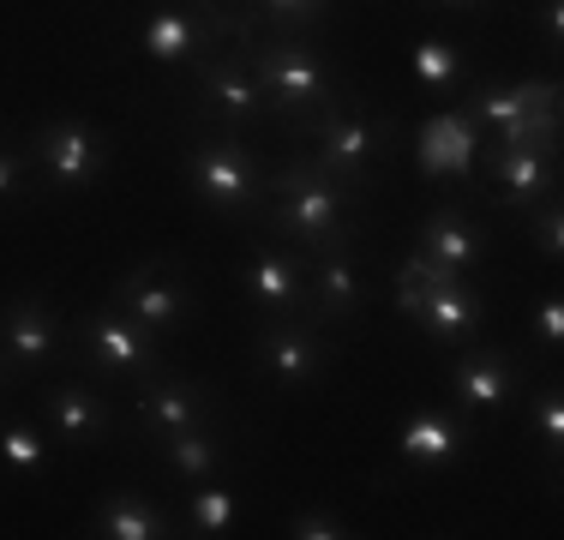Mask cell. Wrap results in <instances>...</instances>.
<instances>
[{
    "label": "cell",
    "mask_w": 564,
    "mask_h": 540,
    "mask_svg": "<svg viewBox=\"0 0 564 540\" xmlns=\"http://www.w3.org/2000/svg\"><path fill=\"white\" fill-rule=\"evenodd\" d=\"M240 19L252 24H271L276 36H313L318 24L330 19V0H252Z\"/></svg>",
    "instance_id": "obj_24"
},
{
    "label": "cell",
    "mask_w": 564,
    "mask_h": 540,
    "mask_svg": "<svg viewBox=\"0 0 564 540\" xmlns=\"http://www.w3.org/2000/svg\"><path fill=\"white\" fill-rule=\"evenodd\" d=\"M541 24H546V48H564V0H541Z\"/></svg>",
    "instance_id": "obj_32"
},
{
    "label": "cell",
    "mask_w": 564,
    "mask_h": 540,
    "mask_svg": "<svg viewBox=\"0 0 564 540\" xmlns=\"http://www.w3.org/2000/svg\"><path fill=\"white\" fill-rule=\"evenodd\" d=\"M289 540H355V529L337 517V510H325V505H306L301 517L289 522Z\"/></svg>",
    "instance_id": "obj_30"
},
{
    "label": "cell",
    "mask_w": 564,
    "mask_h": 540,
    "mask_svg": "<svg viewBox=\"0 0 564 540\" xmlns=\"http://www.w3.org/2000/svg\"><path fill=\"white\" fill-rule=\"evenodd\" d=\"M193 127H223V132H282L271 97L259 90V78L247 73L240 48H210L205 61L193 66V108H186Z\"/></svg>",
    "instance_id": "obj_5"
},
{
    "label": "cell",
    "mask_w": 564,
    "mask_h": 540,
    "mask_svg": "<svg viewBox=\"0 0 564 540\" xmlns=\"http://www.w3.org/2000/svg\"><path fill=\"white\" fill-rule=\"evenodd\" d=\"M240 43V61H247V73L259 78V90L271 97L276 120L289 139H306L313 132V120L325 115L330 102H337V73L325 66V54L313 48V36H235Z\"/></svg>",
    "instance_id": "obj_2"
},
{
    "label": "cell",
    "mask_w": 564,
    "mask_h": 540,
    "mask_svg": "<svg viewBox=\"0 0 564 540\" xmlns=\"http://www.w3.org/2000/svg\"><path fill=\"white\" fill-rule=\"evenodd\" d=\"M426 7H451V12H475V7H492V0H426Z\"/></svg>",
    "instance_id": "obj_33"
},
{
    "label": "cell",
    "mask_w": 564,
    "mask_h": 540,
    "mask_svg": "<svg viewBox=\"0 0 564 540\" xmlns=\"http://www.w3.org/2000/svg\"><path fill=\"white\" fill-rule=\"evenodd\" d=\"M355 247H360V235H337V240H325V247L301 252L306 259V318H313L318 331L348 324L367 306V277H360Z\"/></svg>",
    "instance_id": "obj_10"
},
{
    "label": "cell",
    "mask_w": 564,
    "mask_h": 540,
    "mask_svg": "<svg viewBox=\"0 0 564 540\" xmlns=\"http://www.w3.org/2000/svg\"><path fill=\"white\" fill-rule=\"evenodd\" d=\"M24 198H31V151L0 139V210L24 205Z\"/></svg>",
    "instance_id": "obj_29"
},
{
    "label": "cell",
    "mask_w": 564,
    "mask_h": 540,
    "mask_svg": "<svg viewBox=\"0 0 564 540\" xmlns=\"http://www.w3.org/2000/svg\"><path fill=\"white\" fill-rule=\"evenodd\" d=\"M492 181H499V210L529 216L541 198L558 193V151H534V144H492Z\"/></svg>",
    "instance_id": "obj_17"
},
{
    "label": "cell",
    "mask_w": 564,
    "mask_h": 540,
    "mask_svg": "<svg viewBox=\"0 0 564 540\" xmlns=\"http://www.w3.org/2000/svg\"><path fill=\"white\" fill-rule=\"evenodd\" d=\"M456 78H463V54H456V43H445V36H421L414 43V85L421 90H456Z\"/></svg>",
    "instance_id": "obj_25"
},
{
    "label": "cell",
    "mask_w": 564,
    "mask_h": 540,
    "mask_svg": "<svg viewBox=\"0 0 564 540\" xmlns=\"http://www.w3.org/2000/svg\"><path fill=\"white\" fill-rule=\"evenodd\" d=\"M217 390L205 378H181V372H156L144 378V397H139V426L151 439H169V432H186V426H217Z\"/></svg>",
    "instance_id": "obj_14"
},
{
    "label": "cell",
    "mask_w": 564,
    "mask_h": 540,
    "mask_svg": "<svg viewBox=\"0 0 564 540\" xmlns=\"http://www.w3.org/2000/svg\"><path fill=\"white\" fill-rule=\"evenodd\" d=\"M109 156H115L109 132L78 120V115L43 120V127L31 132V169L43 174L55 193H85V186H97L102 174H109Z\"/></svg>",
    "instance_id": "obj_8"
},
{
    "label": "cell",
    "mask_w": 564,
    "mask_h": 540,
    "mask_svg": "<svg viewBox=\"0 0 564 540\" xmlns=\"http://www.w3.org/2000/svg\"><path fill=\"white\" fill-rule=\"evenodd\" d=\"M90 534L97 540H169V517L151 505L144 493H115L97 505V517H90Z\"/></svg>",
    "instance_id": "obj_21"
},
{
    "label": "cell",
    "mask_w": 564,
    "mask_h": 540,
    "mask_svg": "<svg viewBox=\"0 0 564 540\" xmlns=\"http://www.w3.org/2000/svg\"><path fill=\"white\" fill-rule=\"evenodd\" d=\"M109 306H120L139 331L169 336V331H181V324H186V313H193V289H186V277L169 259H151V264L127 270V277L115 282Z\"/></svg>",
    "instance_id": "obj_11"
},
{
    "label": "cell",
    "mask_w": 564,
    "mask_h": 540,
    "mask_svg": "<svg viewBox=\"0 0 564 540\" xmlns=\"http://www.w3.org/2000/svg\"><path fill=\"white\" fill-rule=\"evenodd\" d=\"M529 240H534V252L541 259H564V198L553 193V198H541V205L529 210Z\"/></svg>",
    "instance_id": "obj_27"
},
{
    "label": "cell",
    "mask_w": 564,
    "mask_h": 540,
    "mask_svg": "<svg viewBox=\"0 0 564 540\" xmlns=\"http://www.w3.org/2000/svg\"><path fill=\"white\" fill-rule=\"evenodd\" d=\"M397 313L421 336H433V343L463 348L468 336L480 331V318H487V301L468 289V277H445V270H433L421 252H409L397 270Z\"/></svg>",
    "instance_id": "obj_6"
},
{
    "label": "cell",
    "mask_w": 564,
    "mask_h": 540,
    "mask_svg": "<svg viewBox=\"0 0 564 540\" xmlns=\"http://www.w3.org/2000/svg\"><path fill=\"white\" fill-rule=\"evenodd\" d=\"M360 198L343 181H330L313 156H289L282 169H264V210L259 223L294 252H313L337 235H360Z\"/></svg>",
    "instance_id": "obj_1"
},
{
    "label": "cell",
    "mask_w": 564,
    "mask_h": 540,
    "mask_svg": "<svg viewBox=\"0 0 564 540\" xmlns=\"http://www.w3.org/2000/svg\"><path fill=\"white\" fill-rule=\"evenodd\" d=\"M463 444H468V426L445 409H414L397 432V456L414 468H445L463 456Z\"/></svg>",
    "instance_id": "obj_20"
},
{
    "label": "cell",
    "mask_w": 564,
    "mask_h": 540,
    "mask_svg": "<svg viewBox=\"0 0 564 540\" xmlns=\"http://www.w3.org/2000/svg\"><path fill=\"white\" fill-rule=\"evenodd\" d=\"M169 456V468L181 480H210L223 468V444H217V426H186V432H169V439H156Z\"/></svg>",
    "instance_id": "obj_23"
},
{
    "label": "cell",
    "mask_w": 564,
    "mask_h": 540,
    "mask_svg": "<svg viewBox=\"0 0 564 540\" xmlns=\"http://www.w3.org/2000/svg\"><path fill=\"white\" fill-rule=\"evenodd\" d=\"M529 331L541 336L546 348H558V343H564V294H558V289H546L541 301H534V313H529Z\"/></svg>",
    "instance_id": "obj_31"
},
{
    "label": "cell",
    "mask_w": 564,
    "mask_h": 540,
    "mask_svg": "<svg viewBox=\"0 0 564 540\" xmlns=\"http://www.w3.org/2000/svg\"><path fill=\"white\" fill-rule=\"evenodd\" d=\"M240 289L259 318H306V259L294 247H259L240 264Z\"/></svg>",
    "instance_id": "obj_15"
},
{
    "label": "cell",
    "mask_w": 564,
    "mask_h": 540,
    "mask_svg": "<svg viewBox=\"0 0 564 540\" xmlns=\"http://www.w3.org/2000/svg\"><path fill=\"white\" fill-rule=\"evenodd\" d=\"M468 120L499 132V144H534V151H558V85L553 78H505V85H480L468 97Z\"/></svg>",
    "instance_id": "obj_7"
},
{
    "label": "cell",
    "mask_w": 564,
    "mask_h": 540,
    "mask_svg": "<svg viewBox=\"0 0 564 540\" xmlns=\"http://www.w3.org/2000/svg\"><path fill=\"white\" fill-rule=\"evenodd\" d=\"M451 397L463 414H499L517 397V367L505 348H463L451 367Z\"/></svg>",
    "instance_id": "obj_19"
},
{
    "label": "cell",
    "mask_w": 564,
    "mask_h": 540,
    "mask_svg": "<svg viewBox=\"0 0 564 540\" xmlns=\"http://www.w3.org/2000/svg\"><path fill=\"white\" fill-rule=\"evenodd\" d=\"M186 181L217 216H259L264 210V162L259 144L223 127H193V151H186Z\"/></svg>",
    "instance_id": "obj_4"
},
{
    "label": "cell",
    "mask_w": 564,
    "mask_h": 540,
    "mask_svg": "<svg viewBox=\"0 0 564 540\" xmlns=\"http://www.w3.org/2000/svg\"><path fill=\"white\" fill-rule=\"evenodd\" d=\"M414 252H421L433 270H445V277H468V270L487 259V228H480L463 205H438V210L421 223Z\"/></svg>",
    "instance_id": "obj_18"
},
{
    "label": "cell",
    "mask_w": 564,
    "mask_h": 540,
    "mask_svg": "<svg viewBox=\"0 0 564 540\" xmlns=\"http://www.w3.org/2000/svg\"><path fill=\"white\" fill-rule=\"evenodd\" d=\"M181 517H186V534L223 540V534H235V522H240V493H235V486H223L217 475H210V480H193Z\"/></svg>",
    "instance_id": "obj_22"
},
{
    "label": "cell",
    "mask_w": 564,
    "mask_h": 540,
    "mask_svg": "<svg viewBox=\"0 0 564 540\" xmlns=\"http://www.w3.org/2000/svg\"><path fill=\"white\" fill-rule=\"evenodd\" d=\"M0 390H7V360H0Z\"/></svg>",
    "instance_id": "obj_34"
},
{
    "label": "cell",
    "mask_w": 564,
    "mask_h": 540,
    "mask_svg": "<svg viewBox=\"0 0 564 540\" xmlns=\"http://www.w3.org/2000/svg\"><path fill=\"white\" fill-rule=\"evenodd\" d=\"M0 463L19 468V475H36V468L48 463V439L31 421H7L0 426Z\"/></svg>",
    "instance_id": "obj_26"
},
{
    "label": "cell",
    "mask_w": 564,
    "mask_h": 540,
    "mask_svg": "<svg viewBox=\"0 0 564 540\" xmlns=\"http://www.w3.org/2000/svg\"><path fill=\"white\" fill-rule=\"evenodd\" d=\"M325 360H330V348L313 318H259V367L271 372V385L306 390L325 372Z\"/></svg>",
    "instance_id": "obj_13"
},
{
    "label": "cell",
    "mask_w": 564,
    "mask_h": 540,
    "mask_svg": "<svg viewBox=\"0 0 564 540\" xmlns=\"http://www.w3.org/2000/svg\"><path fill=\"white\" fill-rule=\"evenodd\" d=\"M73 348L85 367H97L102 378H156L169 367L163 348H156L151 331H139L120 306H97L73 324Z\"/></svg>",
    "instance_id": "obj_9"
},
{
    "label": "cell",
    "mask_w": 564,
    "mask_h": 540,
    "mask_svg": "<svg viewBox=\"0 0 564 540\" xmlns=\"http://www.w3.org/2000/svg\"><path fill=\"white\" fill-rule=\"evenodd\" d=\"M43 421H48V439L66 444V451H97V444L115 439V409L85 390V378H61V385L43 390Z\"/></svg>",
    "instance_id": "obj_16"
},
{
    "label": "cell",
    "mask_w": 564,
    "mask_h": 540,
    "mask_svg": "<svg viewBox=\"0 0 564 540\" xmlns=\"http://www.w3.org/2000/svg\"><path fill=\"white\" fill-rule=\"evenodd\" d=\"M306 139L318 144L313 162L330 174V181H343L348 193L367 205L372 193V162H379V151L391 144V120L379 115L360 90H337V102L325 108V115L313 120V132Z\"/></svg>",
    "instance_id": "obj_3"
},
{
    "label": "cell",
    "mask_w": 564,
    "mask_h": 540,
    "mask_svg": "<svg viewBox=\"0 0 564 540\" xmlns=\"http://www.w3.org/2000/svg\"><path fill=\"white\" fill-rule=\"evenodd\" d=\"M61 348H66V324L55 306L43 294H12L7 313H0V360H7V372L36 378Z\"/></svg>",
    "instance_id": "obj_12"
},
{
    "label": "cell",
    "mask_w": 564,
    "mask_h": 540,
    "mask_svg": "<svg viewBox=\"0 0 564 540\" xmlns=\"http://www.w3.org/2000/svg\"><path fill=\"white\" fill-rule=\"evenodd\" d=\"M529 432L546 444V456L558 463V451H564V390H558V385H546L541 397H534V409H529Z\"/></svg>",
    "instance_id": "obj_28"
}]
</instances>
